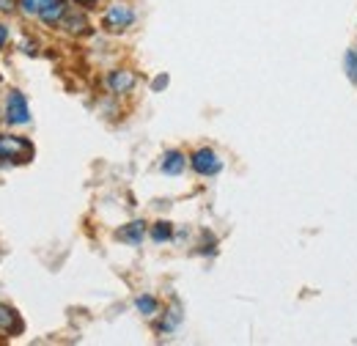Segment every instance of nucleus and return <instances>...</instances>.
<instances>
[{
  "label": "nucleus",
  "instance_id": "obj_1",
  "mask_svg": "<svg viewBox=\"0 0 357 346\" xmlns=\"http://www.w3.org/2000/svg\"><path fill=\"white\" fill-rule=\"evenodd\" d=\"M3 119H6V124H11V127H25V124H31V107H28V99H25L22 91H11V93L6 96Z\"/></svg>",
  "mask_w": 357,
  "mask_h": 346
},
{
  "label": "nucleus",
  "instance_id": "obj_2",
  "mask_svg": "<svg viewBox=\"0 0 357 346\" xmlns=\"http://www.w3.org/2000/svg\"><path fill=\"white\" fill-rule=\"evenodd\" d=\"M132 22H135V11L130 6H124V3L110 6V8L105 11V17H102V28L110 31V33H121V31H127Z\"/></svg>",
  "mask_w": 357,
  "mask_h": 346
},
{
  "label": "nucleus",
  "instance_id": "obj_3",
  "mask_svg": "<svg viewBox=\"0 0 357 346\" xmlns=\"http://www.w3.org/2000/svg\"><path fill=\"white\" fill-rule=\"evenodd\" d=\"M31 154H33V149H31V143H28L25 137H17V135L0 137V160H17V163H25Z\"/></svg>",
  "mask_w": 357,
  "mask_h": 346
},
{
  "label": "nucleus",
  "instance_id": "obj_4",
  "mask_svg": "<svg viewBox=\"0 0 357 346\" xmlns=\"http://www.w3.org/2000/svg\"><path fill=\"white\" fill-rule=\"evenodd\" d=\"M190 165H192V171L201 173V176H215V173L223 171V163H220V157L212 149H198L190 157Z\"/></svg>",
  "mask_w": 357,
  "mask_h": 346
},
{
  "label": "nucleus",
  "instance_id": "obj_5",
  "mask_svg": "<svg viewBox=\"0 0 357 346\" xmlns=\"http://www.w3.org/2000/svg\"><path fill=\"white\" fill-rule=\"evenodd\" d=\"M132 86H135V77L130 72H124V69H116V72L107 75V88H110L113 93H127Z\"/></svg>",
  "mask_w": 357,
  "mask_h": 346
},
{
  "label": "nucleus",
  "instance_id": "obj_6",
  "mask_svg": "<svg viewBox=\"0 0 357 346\" xmlns=\"http://www.w3.org/2000/svg\"><path fill=\"white\" fill-rule=\"evenodd\" d=\"M66 11H69V8H66V3H63V0H52L45 11L39 14V20H42L45 25H58V22H63Z\"/></svg>",
  "mask_w": 357,
  "mask_h": 346
},
{
  "label": "nucleus",
  "instance_id": "obj_7",
  "mask_svg": "<svg viewBox=\"0 0 357 346\" xmlns=\"http://www.w3.org/2000/svg\"><path fill=\"white\" fill-rule=\"evenodd\" d=\"M143 236H146V223H140V220H135V223L124 225V228L119 231V239L127 242V245H140Z\"/></svg>",
  "mask_w": 357,
  "mask_h": 346
},
{
  "label": "nucleus",
  "instance_id": "obj_8",
  "mask_svg": "<svg viewBox=\"0 0 357 346\" xmlns=\"http://www.w3.org/2000/svg\"><path fill=\"white\" fill-rule=\"evenodd\" d=\"M184 168H187V157H184L181 151H168V154L162 157V173H168V176H178Z\"/></svg>",
  "mask_w": 357,
  "mask_h": 346
},
{
  "label": "nucleus",
  "instance_id": "obj_9",
  "mask_svg": "<svg viewBox=\"0 0 357 346\" xmlns=\"http://www.w3.org/2000/svg\"><path fill=\"white\" fill-rule=\"evenodd\" d=\"M0 330L3 333H20L22 330V322L17 319V313L6 305H0Z\"/></svg>",
  "mask_w": 357,
  "mask_h": 346
},
{
  "label": "nucleus",
  "instance_id": "obj_10",
  "mask_svg": "<svg viewBox=\"0 0 357 346\" xmlns=\"http://www.w3.org/2000/svg\"><path fill=\"white\" fill-rule=\"evenodd\" d=\"M63 28L72 31V33H80V31H86V17H83V14H69V11H66V17H63Z\"/></svg>",
  "mask_w": 357,
  "mask_h": 346
},
{
  "label": "nucleus",
  "instance_id": "obj_11",
  "mask_svg": "<svg viewBox=\"0 0 357 346\" xmlns=\"http://www.w3.org/2000/svg\"><path fill=\"white\" fill-rule=\"evenodd\" d=\"M50 3H52V0H20L22 11H25V14H31V17H39V14L45 11Z\"/></svg>",
  "mask_w": 357,
  "mask_h": 346
},
{
  "label": "nucleus",
  "instance_id": "obj_12",
  "mask_svg": "<svg viewBox=\"0 0 357 346\" xmlns=\"http://www.w3.org/2000/svg\"><path fill=\"white\" fill-rule=\"evenodd\" d=\"M135 305H137V310H140V313H146V316H154V313L160 310V303H157L154 297H149V294L137 297V300H135Z\"/></svg>",
  "mask_w": 357,
  "mask_h": 346
},
{
  "label": "nucleus",
  "instance_id": "obj_13",
  "mask_svg": "<svg viewBox=\"0 0 357 346\" xmlns=\"http://www.w3.org/2000/svg\"><path fill=\"white\" fill-rule=\"evenodd\" d=\"M171 234H174L171 223H157V225L151 228V239H154V242H165V239H171Z\"/></svg>",
  "mask_w": 357,
  "mask_h": 346
},
{
  "label": "nucleus",
  "instance_id": "obj_14",
  "mask_svg": "<svg viewBox=\"0 0 357 346\" xmlns=\"http://www.w3.org/2000/svg\"><path fill=\"white\" fill-rule=\"evenodd\" d=\"M347 69H349V77L357 80V52H349V55H347Z\"/></svg>",
  "mask_w": 357,
  "mask_h": 346
},
{
  "label": "nucleus",
  "instance_id": "obj_15",
  "mask_svg": "<svg viewBox=\"0 0 357 346\" xmlns=\"http://www.w3.org/2000/svg\"><path fill=\"white\" fill-rule=\"evenodd\" d=\"M6 42H8V28H6L3 22H0V50L6 47Z\"/></svg>",
  "mask_w": 357,
  "mask_h": 346
},
{
  "label": "nucleus",
  "instance_id": "obj_16",
  "mask_svg": "<svg viewBox=\"0 0 357 346\" xmlns=\"http://www.w3.org/2000/svg\"><path fill=\"white\" fill-rule=\"evenodd\" d=\"M72 3H77V6H93L96 0H72Z\"/></svg>",
  "mask_w": 357,
  "mask_h": 346
}]
</instances>
